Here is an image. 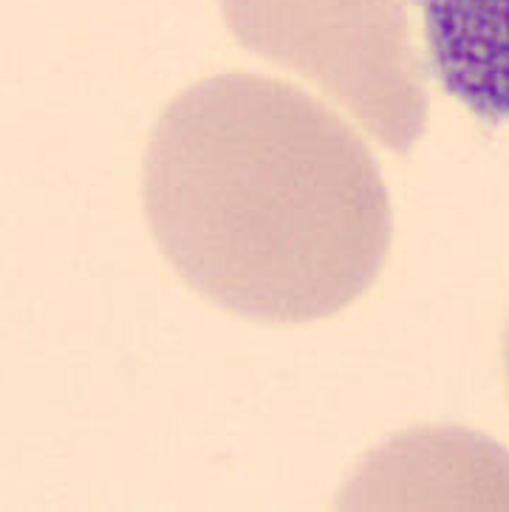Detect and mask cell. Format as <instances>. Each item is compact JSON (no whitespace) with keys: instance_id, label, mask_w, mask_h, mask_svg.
Listing matches in <instances>:
<instances>
[{"instance_id":"obj_4","label":"cell","mask_w":509,"mask_h":512,"mask_svg":"<svg viewBox=\"0 0 509 512\" xmlns=\"http://www.w3.org/2000/svg\"><path fill=\"white\" fill-rule=\"evenodd\" d=\"M504 365H507V388H509V329H507V343H504Z\"/></svg>"},{"instance_id":"obj_1","label":"cell","mask_w":509,"mask_h":512,"mask_svg":"<svg viewBox=\"0 0 509 512\" xmlns=\"http://www.w3.org/2000/svg\"><path fill=\"white\" fill-rule=\"evenodd\" d=\"M142 196L181 281L278 326L343 312L377 281L394 238L357 131L295 85L244 71L190 85L162 111Z\"/></svg>"},{"instance_id":"obj_3","label":"cell","mask_w":509,"mask_h":512,"mask_svg":"<svg viewBox=\"0 0 509 512\" xmlns=\"http://www.w3.org/2000/svg\"><path fill=\"white\" fill-rule=\"evenodd\" d=\"M427 63L450 97L487 122H509V0H416Z\"/></svg>"},{"instance_id":"obj_2","label":"cell","mask_w":509,"mask_h":512,"mask_svg":"<svg viewBox=\"0 0 509 512\" xmlns=\"http://www.w3.org/2000/svg\"><path fill=\"white\" fill-rule=\"evenodd\" d=\"M232 37L340 102L379 145L408 153L427 128V88L405 0H221Z\"/></svg>"}]
</instances>
